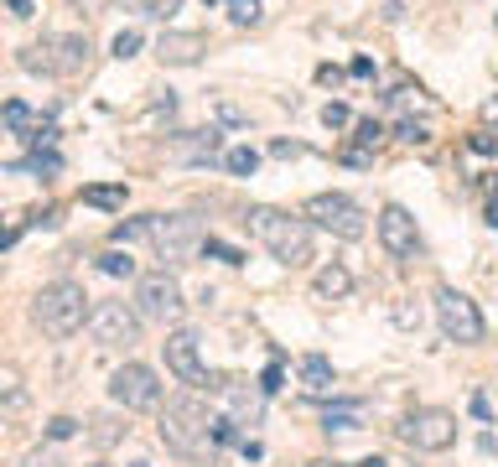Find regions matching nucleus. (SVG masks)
Returning a JSON list of instances; mask_svg holds the SVG:
<instances>
[{
  "mask_svg": "<svg viewBox=\"0 0 498 467\" xmlns=\"http://www.w3.org/2000/svg\"><path fill=\"white\" fill-rule=\"evenodd\" d=\"M47 436H52V442H68V436H78V421H73V416H52V421H47Z\"/></svg>",
  "mask_w": 498,
  "mask_h": 467,
  "instance_id": "nucleus-27",
  "label": "nucleus"
},
{
  "mask_svg": "<svg viewBox=\"0 0 498 467\" xmlns=\"http://www.w3.org/2000/svg\"><path fill=\"white\" fill-rule=\"evenodd\" d=\"M161 446L166 452H177L187 462H213V416H208V405L198 395H177V400H166L161 410Z\"/></svg>",
  "mask_w": 498,
  "mask_h": 467,
  "instance_id": "nucleus-1",
  "label": "nucleus"
},
{
  "mask_svg": "<svg viewBox=\"0 0 498 467\" xmlns=\"http://www.w3.org/2000/svg\"><path fill=\"white\" fill-rule=\"evenodd\" d=\"M88 333H94L99 348H130V343L141 338V317L124 301H94L88 307Z\"/></svg>",
  "mask_w": 498,
  "mask_h": 467,
  "instance_id": "nucleus-11",
  "label": "nucleus"
},
{
  "mask_svg": "<svg viewBox=\"0 0 498 467\" xmlns=\"http://www.w3.org/2000/svg\"><path fill=\"white\" fill-rule=\"evenodd\" d=\"M32 405V389H26V374L16 363H0V416H21Z\"/></svg>",
  "mask_w": 498,
  "mask_h": 467,
  "instance_id": "nucleus-16",
  "label": "nucleus"
},
{
  "mask_svg": "<svg viewBox=\"0 0 498 467\" xmlns=\"http://www.w3.org/2000/svg\"><path fill=\"white\" fill-rule=\"evenodd\" d=\"M400 141H410V146H426L431 135H426V125H415V120H405V125H400Z\"/></svg>",
  "mask_w": 498,
  "mask_h": 467,
  "instance_id": "nucleus-31",
  "label": "nucleus"
},
{
  "mask_svg": "<svg viewBox=\"0 0 498 467\" xmlns=\"http://www.w3.org/2000/svg\"><path fill=\"white\" fill-rule=\"evenodd\" d=\"M203 52H208L203 32H161V42H156V58L166 68H192V63H203Z\"/></svg>",
  "mask_w": 498,
  "mask_h": 467,
  "instance_id": "nucleus-14",
  "label": "nucleus"
},
{
  "mask_svg": "<svg viewBox=\"0 0 498 467\" xmlns=\"http://www.w3.org/2000/svg\"><path fill=\"white\" fill-rule=\"evenodd\" d=\"M436 322H441V333L452 343H483V312H477V301L467 291H456V286H441L436 291Z\"/></svg>",
  "mask_w": 498,
  "mask_h": 467,
  "instance_id": "nucleus-10",
  "label": "nucleus"
},
{
  "mask_svg": "<svg viewBox=\"0 0 498 467\" xmlns=\"http://www.w3.org/2000/svg\"><path fill=\"white\" fill-rule=\"evenodd\" d=\"M353 78H374V63H369V58H353Z\"/></svg>",
  "mask_w": 498,
  "mask_h": 467,
  "instance_id": "nucleus-36",
  "label": "nucleus"
},
{
  "mask_svg": "<svg viewBox=\"0 0 498 467\" xmlns=\"http://www.w3.org/2000/svg\"><path fill=\"white\" fill-rule=\"evenodd\" d=\"M374 234H379L384 255H394V260L415 255V244H420V234H415L410 208H400V203H384V208H379V218H374Z\"/></svg>",
  "mask_w": 498,
  "mask_h": 467,
  "instance_id": "nucleus-13",
  "label": "nucleus"
},
{
  "mask_svg": "<svg viewBox=\"0 0 498 467\" xmlns=\"http://www.w3.org/2000/svg\"><path fill=\"white\" fill-rule=\"evenodd\" d=\"M488 218H493V224H498V203H493V208H488Z\"/></svg>",
  "mask_w": 498,
  "mask_h": 467,
  "instance_id": "nucleus-39",
  "label": "nucleus"
},
{
  "mask_svg": "<svg viewBox=\"0 0 498 467\" xmlns=\"http://www.w3.org/2000/svg\"><path fill=\"white\" fill-rule=\"evenodd\" d=\"M99 270H104V276H124V280H130V276H135V260L120 255V250H104V255H99Z\"/></svg>",
  "mask_w": 498,
  "mask_h": 467,
  "instance_id": "nucleus-22",
  "label": "nucleus"
},
{
  "mask_svg": "<svg viewBox=\"0 0 498 467\" xmlns=\"http://www.w3.org/2000/svg\"><path fill=\"white\" fill-rule=\"evenodd\" d=\"M32 322H37L52 343L73 338L83 322H88V297H83V286L78 280H47L37 297H32Z\"/></svg>",
  "mask_w": 498,
  "mask_h": 467,
  "instance_id": "nucleus-3",
  "label": "nucleus"
},
{
  "mask_svg": "<svg viewBox=\"0 0 498 467\" xmlns=\"http://www.w3.org/2000/svg\"><path fill=\"white\" fill-rule=\"evenodd\" d=\"M358 467H384V462H379V457H369V462H358Z\"/></svg>",
  "mask_w": 498,
  "mask_h": 467,
  "instance_id": "nucleus-38",
  "label": "nucleus"
},
{
  "mask_svg": "<svg viewBox=\"0 0 498 467\" xmlns=\"http://www.w3.org/2000/svg\"><path fill=\"white\" fill-rule=\"evenodd\" d=\"M208 5H218V0H208Z\"/></svg>",
  "mask_w": 498,
  "mask_h": 467,
  "instance_id": "nucleus-40",
  "label": "nucleus"
},
{
  "mask_svg": "<svg viewBox=\"0 0 498 467\" xmlns=\"http://www.w3.org/2000/svg\"><path fill=\"white\" fill-rule=\"evenodd\" d=\"M145 239H151V250L166 260V265H182L203 250V224L192 218V213H151L145 218Z\"/></svg>",
  "mask_w": 498,
  "mask_h": 467,
  "instance_id": "nucleus-5",
  "label": "nucleus"
},
{
  "mask_svg": "<svg viewBox=\"0 0 498 467\" xmlns=\"http://www.w3.org/2000/svg\"><path fill=\"white\" fill-rule=\"evenodd\" d=\"M307 467H343V462H332V457H317V462H307Z\"/></svg>",
  "mask_w": 498,
  "mask_h": 467,
  "instance_id": "nucleus-37",
  "label": "nucleus"
},
{
  "mask_svg": "<svg viewBox=\"0 0 498 467\" xmlns=\"http://www.w3.org/2000/svg\"><path fill=\"white\" fill-rule=\"evenodd\" d=\"M244 224L254 229V239H260L286 270H307L311 260H317V239H311L307 218H290V213H281V208H249Z\"/></svg>",
  "mask_w": 498,
  "mask_h": 467,
  "instance_id": "nucleus-2",
  "label": "nucleus"
},
{
  "mask_svg": "<svg viewBox=\"0 0 498 467\" xmlns=\"http://www.w3.org/2000/svg\"><path fill=\"white\" fill-rule=\"evenodd\" d=\"M224 167L234 171V177H249V171L260 167V151H254V146H234V151H224Z\"/></svg>",
  "mask_w": 498,
  "mask_h": 467,
  "instance_id": "nucleus-20",
  "label": "nucleus"
},
{
  "mask_svg": "<svg viewBox=\"0 0 498 467\" xmlns=\"http://www.w3.org/2000/svg\"><path fill=\"white\" fill-rule=\"evenodd\" d=\"M11 16H16V22H32V0H11Z\"/></svg>",
  "mask_w": 498,
  "mask_h": 467,
  "instance_id": "nucleus-35",
  "label": "nucleus"
},
{
  "mask_svg": "<svg viewBox=\"0 0 498 467\" xmlns=\"http://www.w3.org/2000/svg\"><path fill=\"white\" fill-rule=\"evenodd\" d=\"M88 426H94V442H99V446L120 442V426L109 421V416H94V421H88Z\"/></svg>",
  "mask_w": 498,
  "mask_h": 467,
  "instance_id": "nucleus-28",
  "label": "nucleus"
},
{
  "mask_svg": "<svg viewBox=\"0 0 498 467\" xmlns=\"http://www.w3.org/2000/svg\"><path fill=\"white\" fill-rule=\"evenodd\" d=\"M16 63L26 73H42V78H73L88 68V37L78 32H58V37H42V42L21 47Z\"/></svg>",
  "mask_w": 498,
  "mask_h": 467,
  "instance_id": "nucleus-4",
  "label": "nucleus"
},
{
  "mask_svg": "<svg viewBox=\"0 0 498 467\" xmlns=\"http://www.w3.org/2000/svg\"><path fill=\"white\" fill-rule=\"evenodd\" d=\"M228 16H234V26H260V0H228Z\"/></svg>",
  "mask_w": 498,
  "mask_h": 467,
  "instance_id": "nucleus-23",
  "label": "nucleus"
},
{
  "mask_svg": "<svg viewBox=\"0 0 498 467\" xmlns=\"http://www.w3.org/2000/svg\"><path fill=\"white\" fill-rule=\"evenodd\" d=\"M327 431H358L353 410H337V416H327Z\"/></svg>",
  "mask_w": 498,
  "mask_h": 467,
  "instance_id": "nucleus-34",
  "label": "nucleus"
},
{
  "mask_svg": "<svg viewBox=\"0 0 498 467\" xmlns=\"http://www.w3.org/2000/svg\"><path fill=\"white\" fill-rule=\"evenodd\" d=\"M379 135H384V130L374 125V120H358V151H364V156H369V151L379 146Z\"/></svg>",
  "mask_w": 498,
  "mask_h": 467,
  "instance_id": "nucleus-29",
  "label": "nucleus"
},
{
  "mask_svg": "<svg viewBox=\"0 0 498 467\" xmlns=\"http://www.w3.org/2000/svg\"><path fill=\"white\" fill-rule=\"evenodd\" d=\"M317 224V229L337 234V239H364V208L353 203L348 192H317V197H307V208H301Z\"/></svg>",
  "mask_w": 498,
  "mask_h": 467,
  "instance_id": "nucleus-8",
  "label": "nucleus"
},
{
  "mask_svg": "<svg viewBox=\"0 0 498 467\" xmlns=\"http://www.w3.org/2000/svg\"><path fill=\"white\" fill-rule=\"evenodd\" d=\"M203 250H208V255H218V260H228V265H244V255H239L234 244H224V239H213V234L203 239Z\"/></svg>",
  "mask_w": 498,
  "mask_h": 467,
  "instance_id": "nucleus-25",
  "label": "nucleus"
},
{
  "mask_svg": "<svg viewBox=\"0 0 498 467\" xmlns=\"http://www.w3.org/2000/svg\"><path fill=\"white\" fill-rule=\"evenodd\" d=\"M109 52H115V58H135V52H141V32H120V37H115V47H109Z\"/></svg>",
  "mask_w": 498,
  "mask_h": 467,
  "instance_id": "nucleus-26",
  "label": "nucleus"
},
{
  "mask_svg": "<svg viewBox=\"0 0 498 467\" xmlns=\"http://www.w3.org/2000/svg\"><path fill=\"white\" fill-rule=\"evenodd\" d=\"M161 353H166V369H171L182 384H192V389H224V380H213V374L203 369V348H198V333H192V327L166 333Z\"/></svg>",
  "mask_w": 498,
  "mask_h": 467,
  "instance_id": "nucleus-9",
  "label": "nucleus"
},
{
  "mask_svg": "<svg viewBox=\"0 0 498 467\" xmlns=\"http://www.w3.org/2000/svg\"><path fill=\"white\" fill-rule=\"evenodd\" d=\"M281 380H286V374H281V363H270L265 374H260V389H265V395H275V389H281Z\"/></svg>",
  "mask_w": 498,
  "mask_h": 467,
  "instance_id": "nucleus-33",
  "label": "nucleus"
},
{
  "mask_svg": "<svg viewBox=\"0 0 498 467\" xmlns=\"http://www.w3.org/2000/svg\"><path fill=\"white\" fill-rule=\"evenodd\" d=\"M88 208H124V188H83Z\"/></svg>",
  "mask_w": 498,
  "mask_h": 467,
  "instance_id": "nucleus-21",
  "label": "nucleus"
},
{
  "mask_svg": "<svg viewBox=\"0 0 498 467\" xmlns=\"http://www.w3.org/2000/svg\"><path fill=\"white\" fill-rule=\"evenodd\" d=\"M394 436L405 446H415V452H447L456 442V416L436 410V405H420V410H410L405 421L394 426Z\"/></svg>",
  "mask_w": 498,
  "mask_h": 467,
  "instance_id": "nucleus-7",
  "label": "nucleus"
},
{
  "mask_svg": "<svg viewBox=\"0 0 498 467\" xmlns=\"http://www.w3.org/2000/svg\"><path fill=\"white\" fill-rule=\"evenodd\" d=\"M296 374H301V384H307V389H327V384H332V359L307 353V359L296 363Z\"/></svg>",
  "mask_w": 498,
  "mask_h": 467,
  "instance_id": "nucleus-18",
  "label": "nucleus"
},
{
  "mask_svg": "<svg viewBox=\"0 0 498 467\" xmlns=\"http://www.w3.org/2000/svg\"><path fill=\"white\" fill-rule=\"evenodd\" d=\"M311 286H317V297L337 301V297H348V291H353V270H348V265H322Z\"/></svg>",
  "mask_w": 498,
  "mask_h": 467,
  "instance_id": "nucleus-17",
  "label": "nucleus"
},
{
  "mask_svg": "<svg viewBox=\"0 0 498 467\" xmlns=\"http://www.w3.org/2000/svg\"><path fill=\"white\" fill-rule=\"evenodd\" d=\"M135 5H141L145 16H161V22H171L182 11V0H135Z\"/></svg>",
  "mask_w": 498,
  "mask_h": 467,
  "instance_id": "nucleus-24",
  "label": "nucleus"
},
{
  "mask_svg": "<svg viewBox=\"0 0 498 467\" xmlns=\"http://www.w3.org/2000/svg\"><path fill=\"white\" fill-rule=\"evenodd\" d=\"M109 395L124 410H161V380L151 363H120L115 380H109Z\"/></svg>",
  "mask_w": 498,
  "mask_h": 467,
  "instance_id": "nucleus-12",
  "label": "nucleus"
},
{
  "mask_svg": "<svg viewBox=\"0 0 498 467\" xmlns=\"http://www.w3.org/2000/svg\"><path fill=\"white\" fill-rule=\"evenodd\" d=\"M322 125H327V130H343V125H353L348 105H327V109H322Z\"/></svg>",
  "mask_w": 498,
  "mask_h": 467,
  "instance_id": "nucleus-30",
  "label": "nucleus"
},
{
  "mask_svg": "<svg viewBox=\"0 0 498 467\" xmlns=\"http://www.w3.org/2000/svg\"><path fill=\"white\" fill-rule=\"evenodd\" d=\"M26 167H32V171H58L62 161H58V151H37V156H32Z\"/></svg>",
  "mask_w": 498,
  "mask_h": 467,
  "instance_id": "nucleus-32",
  "label": "nucleus"
},
{
  "mask_svg": "<svg viewBox=\"0 0 498 467\" xmlns=\"http://www.w3.org/2000/svg\"><path fill=\"white\" fill-rule=\"evenodd\" d=\"M0 120H5V125L16 130L21 141H26V135H32V130L42 125L37 114H32V105H26V99H11V105H0Z\"/></svg>",
  "mask_w": 498,
  "mask_h": 467,
  "instance_id": "nucleus-19",
  "label": "nucleus"
},
{
  "mask_svg": "<svg viewBox=\"0 0 498 467\" xmlns=\"http://www.w3.org/2000/svg\"><path fill=\"white\" fill-rule=\"evenodd\" d=\"M187 301H182V286H177V276L171 270H145V276H135V317L141 322H156V327H166V322H182Z\"/></svg>",
  "mask_w": 498,
  "mask_h": 467,
  "instance_id": "nucleus-6",
  "label": "nucleus"
},
{
  "mask_svg": "<svg viewBox=\"0 0 498 467\" xmlns=\"http://www.w3.org/2000/svg\"><path fill=\"white\" fill-rule=\"evenodd\" d=\"M224 151V135L218 130H187L177 141H166V156L171 161H213Z\"/></svg>",
  "mask_w": 498,
  "mask_h": 467,
  "instance_id": "nucleus-15",
  "label": "nucleus"
}]
</instances>
